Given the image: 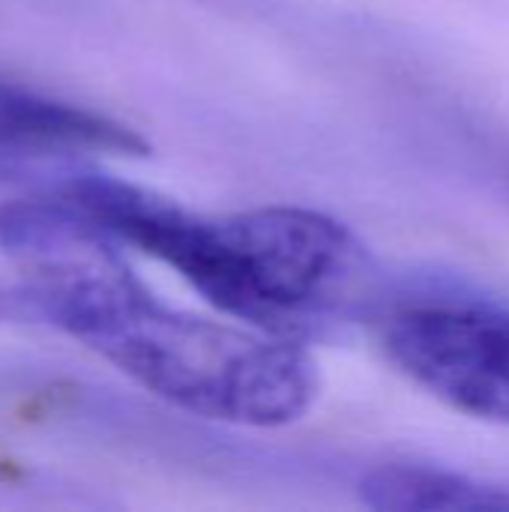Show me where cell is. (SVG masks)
Returning <instances> with one entry per match:
<instances>
[{"label": "cell", "mask_w": 509, "mask_h": 512, "mask_svg": "<svg viewBox=\"0 0 509 512\" xmlns=\"http://www.w3.org/2000/svg\"><path fill=\"white\" fill-rule=\"evenodd\" d=\"M84 153L144 156L147 141L129 126L51 96L33 84L0 75V171L30 159H66Z\"/></svg>", "instance_id": "4"}, {"label": "cell", "mask_w": 509, "mask_h": 512, "mask_svg": "<svg viewBox=\"0 0 509 512\" xmlns=\"http://www.w3.org/2000/svg\"><path fill=\"white\" fill-rule=\"evenodd\" d=\"M387 360L417 387L477 420L509 426V312L408 306L381 321Z\"/></svg>", "instance_id": "3"}, {"label": "cell", "mask_w": 509, "mask_h": 512, "mask_svg": "<svg viewBox=\"0 0 509 512\" xmlns=\"http://www.w3.org/2000/svg\"><path fill=\"white\" fill-rule=\"evenodd\" d=\"M0 174H3V171H0Z\"/></svg>", "instance_id": "7"}, {"label": "cell", "mask_w": 509, "mask_h": 512, "mask_svg": "<svg viewBox=\"0 0 509 512\" xmlns=\"http://www.w3.org/2000/svg\"><path fill=\"white\" fill-rule=\"evenodd\" d=\"M0 246L27 267L45 318L147 393L216 423L273 429L318 399L300 339L234 327L159 303L117 255V240L69 195L0 207Z\"/></svg>", "instance_id": "1"}, {"label": "cell", "mask_w": 509, "mask_h": 512, "mask_svg": "<svg viewBox=\"0 0 509 512\" xmlns=\"http://www.w3.org/2000/svg\"><path fill=\"white\" fill-rule=\"evenodd\" d=\"M360 498L375 510H509L507 489L414 465L372 471L360 483Z\"/></svg>", "instance_id": "5"}, {"label": "cell", "mask_w": 509, "mask_h": 512, "mask_svg": "<svg viewBox=\"0 0 509 512\" xmlns=\"http://www.w3.org/2000/svg\"><path fill=\"white\" fill-rule=\"evenodd\" d=\"M18 312H21V309L0 291V321H3V318H12V315H18Z\"/></svg>", "instance_id": "6"}, {"label": "cell", "mask_w": 509, "mask_h": 512, "mask_svg": "<svg viewBox=\"0 0 509 512\" xmlns=\"http://www.w3.org/2000/svg\"><path fill=\"white\" fill-rule=\"evenodd\" d=\"M63 192L117 243L168 264L219 312L273 336L300 339L348 315L372 282L354 234L306 207L204 219L108 177H78Z\"/></svg>", "instance_id": "2"}]
</instances>
